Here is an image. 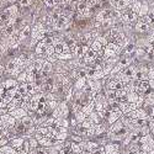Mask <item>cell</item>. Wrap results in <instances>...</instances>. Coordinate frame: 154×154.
Wrapping results in <instances>:
<instances>
[{
    "instance_id": "cell-24",
    "label": "cell",
    "mask_w": 154,
    "mask_h": 154,
    "mask_svg": "<svg viewBox=\"0 0 154 154\" xmlns=\"http://www.w3.org/2000/svg\"><path fill=\"white\" fill-rule=\"evenodd\" d=\"M25 126L26 127H31V126H35V123H33V119L31 117V116H29V115H26V116H23L21 120H20Z\"/></svg>"
},
{
    "instance_id": "cell-11",
    "label": "cell",
    "mask_w": 154,
    "mask_h": 154,
    "mask_svg": "<svg viewBox=\"0 0 154 154\" xmlns=\"http://www.w3.org/2000/svg\"><path fill=\"white\" fill-rule=\"evenodd\" d=\"M9 113L11 115L12 117H15L16 120H21L23 116H26V115H27V111L20 106V107H16V109H14V110H10Z\"/></svg>"
},
{
    "instance_id": "cell-21",
    "label": "cell",
    "mask_w": 154,
    "mask_h": 154,
    "mask_svg": "<svg viewBox=\"0 0 154 154\" xmlns=\"http://www.w3.org/2000/svg\"><path fill=\"white\" fill-rule=\"evenodd\" d=\"M148 11H149V5H148L147 2H143V3H142V6H140V10H139V12H138V16L142 17V16L147 15Z\"/></svg>"
},
{
    "instance_id": "cell-36",
    "label": "cell",
    "mask_w": 154,
    "mask_h": 154,
    "mask_svg": "<svg viewBox=\"0 0 154 154\" xmlns=\"http://www.w3.org/2000/svg\"><path fill=\"white\" fill-rule=\"evenodd\" d=\"M0 154H4V153H3V152H2V150H0Z\"/></svg>"
},
{
    "instance_id": "cell-7",
    "label": "cell",
    "mask_w": 154,
    "mask_h": 154,
    "mask_svg": "<svg viewBox=\"0 0 154 154\" xmlns=\"http://www.w3.org/2000/svg\"><path fill=\"white\" fill-rule=\"evenodd\" d=\"M117 104H119L120 110L123 112V115H127V113H130L131 111H133L134 109H137V105H136V104H132V102H128V101H126V100L119 101Z\"/></svg>"
},
{
    "instance_id": "cell-34",
    "label": "cell",
    "mask_w": 154,
    "mask_h": 154,
    "mask_svg": "<svg viewBox=\"0 0 154 154\" xmlns=\"http://www.w3.org/2000/svg\"><path fill=\"white\" fill-rule=\"evenodd\" d=\"M139 154H154V150H150V152H140Z\"/></svg>"
},
{
    "instance_id": "cell-12",
    "label": "cell",
    "mask_w": 154,
    "mask_h": 154,
    "mask_svg": "<svg viewBox=\"0 0 154 154\" xmlns=\"http://www.w3.org/2000/svg\"><path fill=\"white\" fill-rule=\"evenodd\" d=\"M99 148H100V144H99V142H96V140H86L85 142V152L89 154L94 153Z\"/></svg>"
},
{
    "instance_id": "cell-4",
    "label": "cell",
    "mask_w": 154,
    "mask_h": 154,
    "mask_svg": "<svg viewBox=\"0 0 154 154\" xmlns=\"http://www.w3.org/2000/svg\"><path fill=\"white\" fill-rule=\"evenodd\" d=\"M150 90L148 80H136V93L138 95H146Z\"/></svg>"
},
{
    "instance_id": "cell-10",
    "label": "cell",
    "mask_w": 154,
    "mask_h": 154,
    "mask_svg": "<svg viewBox=\"0 0 154 154\" xmlns=\"http://www.w3.org/2000/svg\"><path fill=\"white\" fill-rule=\"evenodd\" d=\"M127 116H130L134 120H144V119H148L146 111L142 109V107H137L134 109L133 111H131L130 113H127Z\"/></svg>"
},
{
    "instance_id": "cell-15",
    "label": "cell",
    "mask_w": 154,
    "mask_h": 154,
    "mask_svg": "<svg viewBox=\"0 0 154 154\" xmlns=\"http://www.w3.org/2000/svg\"><path fill=\"white\" fill-rule=\"evenodd\" d=\"M4 85V89L5 90H11V89H16L17 85H19V82L14 78H10V79H6L5 82L2 83Z\"/></svg>"
},
{
    "instance_id": "cell-27",
    "label": "cell",
    "mask_w": 154,
    "mask_h": 154,
    "mask_svg": "<svg viewBox=\"0 0 154 154\" xmlns=\"http://www.w3.org/2000/svg\"><path fill=\"white\" fill-rule=\"evenodd\" d=\"M84 128H86V130H88V128H90V127H93L94 126V123H93V121L90 120V119H89V117H85V120L80 123Z\"/></svg>"
},
{
    "instance_id": "cell-35",
    "label": "cell",
    "mask_w": 154,
    "mask_h": 154,
    "mask_svg": "<svg viewBox=\"0 0 154 154\" xmlns=\"http://www.w3.org/2000/svg\"><path fill=\"white\" fill-rule=\"evenodd\" d=\"M58 154H67V153H66V150H63V149H62V150H59Z\"/></svg>"
},
{
    "instance_id": "cell-28",
    "label": "cell",
    "mask_w": 154,
    "mask_h": 154,
    "mask_svg": "<svg viewBox=\"0 0 154 154\" xmlns=\"http://www.w3.org/2000/svg\"><path fill=\"white\" fill-rule=\"evenodd\" d=\"M29 143H30V147H31V149H35V148H37L38 146V140L35 138V137H31V138H29Z\"/></svg>"
},
{
    "instance_id": "cell-19",
    "label": "cell",
    "mask_w": 154,
    "mask_h": 154,
    "mask_svg": "<svg viewBox=\"0 0 154 154\" xmlns=\"http://www.w3.org/2000/svg\"><path fill=\"white\" fill-rule=\"evenodd\" d=\"M138 97H139V95L136 91H130V93L126 94V101L132 102V104H137Z\"/></svg>"
},
{
    "instance_id": "cell-37",
    "label": "cell",
    "mask_w": 154,
    "mask_h": 154,
    "mask_svg": "<svg viewBox=\"0 0 154 154\" xmlns=\"http://www.w3.org/2000/svg\"><path fill=\"white\" fill-rule=\"evenodd\" d=\"M0 78H2V75H0Z\"/></svg>"
},
{
    "instance_id": "cell-29",
    "label": "cell",
    "mask_w": 154,
    "mask_h": 154,
    "mask_svg": "<svg viewBox=\"0 0 154 154\" xmlns=\"http://www.w3.org/2000/svg\"><path fill=\"white\" fill-rule=\"evenodd\" d=\"M8 143H9V138H8V137H5V136L0 137V148L4 147V146H6Z\"/></svg>"
},
{
    "instance_id": "cell-20",
    "label": "cell",
    "mask_w": 154,
    "mask_h": 154,
    "mask_svg": "<svg viewBox=\"0 0 154 154\" xmlns=\"http://www.w3.org/2000/svg\"><path fill=\"white\" fill-rule=\"evenodd\" d=\"M144 104L154 105V90H152V89L144 95Z\"/></svg>"
},
{
    "instance_id": "cell-16",
    "label": "cell",
    "mask_w": 154,
    "mask_h": 154,
    "mask_svg": "<svg viewBox=\"0 0 154 154\" xmlns=\"http://www.w3.org/2000/svg\"><path fill=\"white\" fill-rule=\"evenodd\" d=\"M88 117L93 121L94 125H97V123H102V122H104V119H102V116H101V115H100L97 111H95V110H94L90 115H89Z\"/></svg>"
},
{
    "instance_id": "cell-18",
    "label": "cell",
    "mask_w": 154,
    "mask_h": 154,
    "mask_svg": "<svg viewBox=\"0 0 154 154\" xmlns=\"http://www.w3.org/2000/svg\"><path fill=\"white\" fill-rule=\"evenodd\" d=\"M95 110V104H94V100L91 101V102H89L88 105H85V106H83V109H82V111H83V113L85 115V117H88L89 115H90L93 111Z\"/></svg>"
},
{
    "instance_id": "cell-25",
    "label": "cell",
    "mask_w": 154,
    "mask_h": 154,
    "mask_svg": "<svg viewBox=\"0 0 154 154\" xmlns=\"http://www.w3.org/2000/svg\"><path fill=\"white\" fill-rule=\"evenodd\" d=\"M73 116H74V119L78 121V123H82L84 120H85V115L83 113V111L80 110V111H76V112H74L73 113Z\"/></svg>"
},
{
    "instance_id": "cell-6",
    "label": "cell",
    "mask_w": 154,
    "mask_h": 154,
    "mask_svg": "<svg viewBox=\"0 0 154 154\" xmlns=\"http://www.w3.org/2000/svg\"><path fill=\"white\" fill-rule=\"evenodd\" d=\"M150 30H152V27L149 26L147 22H144L140 17H139V19L136 21V23H134V31L138 32V33H147V32H149Z\"/></svg>"
},
{
    "instance_id": "cell-26",
    "label": "cell",
    "mask_w": 154,
    "mask_h": 154,
    "mask_svg": "<svg viewBox=\"0 0 154 154\" xmlns=\"http://www.w3.org/2000/svg\"><path fill=\"white\" fill-rule=\"evenodd\" d=\"M17 3L21 8H30L33 3V0H17Z\"/></svg>"
},
{
    "instance_id": "cell-2",
    "label": "cell",
    "mask_w": 154,
    "mask_h": 154,
    "mask_svg": "<svg viewBox=\"0 0 154 154\" xmlns=\"http://www.w3.org/2000/svg\"><path fill=\"white\" fill-rule=\"evenodd\" d=\"M122 47L119 46L115 42H109L105 47H104V59L110 58V57H116V56H121L122 53Z\"/></svg>"
},
{
    "instance_id": "cell-31",
    "label": "cell",
    "mask_w": 154,
    "mask_h": 154,
    "mask_svg": "<svg viewBox=\"0 0 154 154\" xmlns=\"http://www.w3.org/2000/svg\"><path fill=\"white\" fill-rule=\"evenodd\" d=\"M148 82H149V86H150V89H152V90H154V79H149Z\"/></svg>"
},
{
    "instance_id": "cell-9",
    "label": "cell",
    "mask_w": 154,
    "mask_h": 154,
    "mask_svg": "<svg viewBox=\"0 0 154 154\" xmlns=\"http://www.w3.org/2000/svg\"><path fill=\"white\" fill-rule=\"evenodd\" d=\"M122 115H123V112L120 110V107L113 109V110L110 112L109 117H107V120H106V122H107V126H110V125H112L113 122H116L117 120H120Z\"/></svg>"
},
{
    "instance_id": "cell-8",
    "label": "cell",
    "mask_w": 154,
    "mask_h": 154,
    "mask_svg": "<svg viewBox=\"0 0 154 154\" xmlns=\"http://www.w3.org/2000/svg\"><path fill=\"white\" fill-rule=\"evenodd\" d=\"M47 46L43 41H38L37 45L35 46V54L36 57L38 58H45L46 59V49H47Z\"/></svg>"
},
{
    "instance_id": "cell-30",
    "label": "cell",
    "mask_w": 154,
    "mask_h": 154,
    "mask_svg": "<svg viewBox=\"0 0 154 154\" xmlns=\"http://www.w3.org/2000/svg\"><path fill=\"white\" fill-rule=\"evenodd\" d=\"M148 79H154V66H150L148 69Z\"/></svg>"
},
{
    "instance_id": "cell-22",
    "label": "cell",
    "mask_w": 154,
    "mask_h": 154,
    "mask_svg": "<svg viewBox=\"0 0 154 154\" xmlns=\"http://www.w3.org/2000/svg\"><path fill=\"white\" fill-rule=\"evenodd\" d=\"M0 150H2L4 154H17V150L15 148H12L10 144H6L4 147L0 148Z\"/></svg>"
},
{
    "instance_id": "cell-23",
    "label": "cell",
    "mask_w": 154,
    "mask_h": 154,
    "mask_svg": "<svg viewBox=\"0 0 154 154\" xmlns=\"http://www.w3.org/2000/svg\"><path fill=\"white\" fill-rule=\"evenodd\" d=\"M90 48H91V49H94L96 53H97V52H101V51H104V46H102L97 40H95V41H93V42H91Z\"/></svg>"
},
{
    "instance_id": "cell-3",
    "label": "cell",
    "mask_w": 154,
    "mask_h": 154,
    "mask_svg": "<svg viewBox=\"0 0 154 154\" xmlns=\"http://www.w3.org/2000/svg\"><path fill=\"white\" fill-rule=\"evenodd\" d=\"M48 130H49V136L53 137L54 139L66 140L68 137V128L67 127L52 126V127H48Z\"/></svg>"
},
{
    "instance_id": "cell-1",
    "label": "cell",
    "mask_w": 154,
    "mask_h": 154,
    "mask_svg": "<svg viewBox=\"0 0 154 154\" xmlns=\"http://www.w3.org/2000/svg\"><path fill=\"white\" fill-rule=\"evenodd\" d=\"M52 116L54 119H58V117H69L70 115V107L68 105V102L66 101H59V104L57 105V107L52 111Z\"/></svg>"
},
{
    "instance_id": "cell-14",
    "label": "cell",
    "mask_w": 154,
    "mask_h": 154,
    "mask_svg": "<svg viewBox=\"0 0 154 154\" xmlns=\"http://www.w3.org/2000/svg\"><path fill=\"white\" fill-rule=\"evenodd\" d=\"M86 82H88L86 76H80V78H78L76 80H74V83H73L74 90H82V89L86 85Z\"/></svg>"
},
{
    "instance_id": "cell-33",
    "label": "cell",
    "mask_w": 154,
    "mask_h": 154,
    "mask_svg": "<svg viewBox=\"0 0 154 154\" xmlns=\"http://www.w3.org/2000/svg\"><path fill=\"white\" fill-rule=\"evenodd\" d=\"M5 73V67L3 66V64H0V75H3Z\"/></svg>"
},
{
    "instance_id": "cell-13",
    "label": "cell",
    "mask_w": 154,
    "mask_h": 154,
    "mask_svg": "<svg viewBox=\"0 0 154 154\" xmlns=\"http://www.w3.org/2000/svg\"><path fill=\"white\" fill-rule=\"evenodd\" d=\"M23 140H25V138L23 137H15V138H12V139H10L9 140V144L12 147V148H15L16 150H19V149H21L22 148V144H23Z\"/></svg>"
},
{
    "instance_id": "cell-5",
    "label": "cell",
    "mask_w": 154,
    "mask_h": 154,
    "mask_svg": "<svg viewBox=\"0 0 154 154\" xmlns=\"http://www.w3.org/2000/svg\"><path fill=\"white\" fill-rule=\"evenodd\" d=\"M0 122L3 123V126L8 127V128H14V126L16 123V119L12 117L9 112H6L4 115H0Z\"/></svg>"
},
{
    "instance_id": "cell-17",
    "label": "cell",
    "mask_w": 154,
    "mask_h": 154,
    "mask_svg": "<svg viewBox=\"0 0 154 154\" xmlns=\"http://www.w3.org/2000/svg\"><path fill=\"white\" fill-rule=\"evenodd\" d=\"M14 128H15V131H16L17 134H21V137H23L25 132H26V126H25L20 120H16V123H15Z\"/></svg>"
},
{
    "instance_id": "cell-32",
    "label": "cell",
    "mask_w": 154,
    "mask_h": 154,
    "mask_svg": "<svg viewBox=\"0 0 154 154\" xmlns=\"http://www.w3.org/2000/svg\"><path fill=\"white\" fill-rule=\"evenodd\" d=\"M4 91H5V89H4V85L0 83V96H2L3 94H4Z\"/></svg>"
}]
</instances>
